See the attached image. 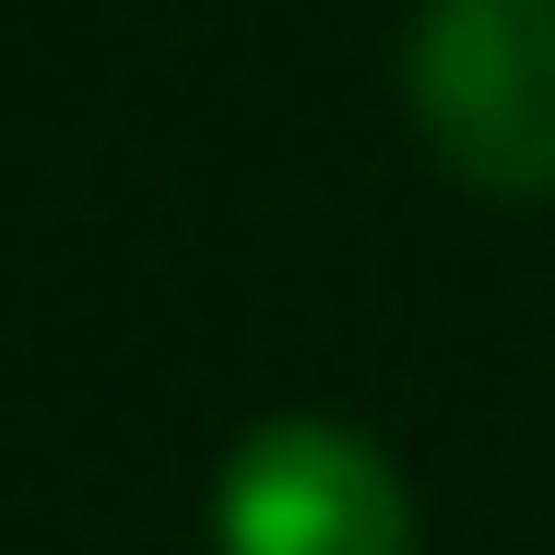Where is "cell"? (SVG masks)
<instances>
[{
  "label": "cell",
  "instance_id": "6da1fadb",
  "mask_svg": "<svg viewBox=\"0 0 555 555\" xmlns=\"http://www.w3.org/2000/svg\"><path fill=\"white\" fill-rule=\"evenodd\" d=\"M402 107L461 190L555 202V0H426L402 36Z\"/></svg>",
  "mask_w": 555,
  "mask_h": 555
},
{
  "label": "cell",
  "instance_id": "7a4b0ae2",
  "mask_svg": "<svg viewBox=\"0 0 555 555\" xmlns=\"http://www.w3.org/2000/svg\"><path fill=\"white\" fill-rule=\"evenodd\" d=\"M224 555H414V485L378 438L332 414H272L214 473Z\"/></svg>",
  "mask_w": 555,
  "mask_h": 555
}]
</instances>
